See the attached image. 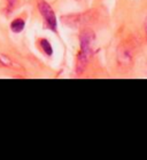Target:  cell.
<instances>
[{"label": "cell", "instance_id": "7a4b0ae2", "mask_svg": "<svg viewBox=\"0 0 147 160\" xmlns=\"http://www.w3.org/2000/svg\"><path fill=\"white\" fill-rule=\"evenodd\" d=\"M61 20L63 22V24L68 25L70 28H79L82 27L83 24L87 23L90 17H89V14H70V15H66V16H62Z\"/></svg>", "mask_w": 147, "mask_h": 160}, {"label": "cell", "instance_id": "6da1fadb", "mask_svg": "<svg viewBox=\"0 0 147 160\" xmlns=\"http://www.w3.org/2000/svg\"><path fill=\"white\" fill-rule=\"evenodd\" d=\"M38 9H39L41 16L44 17V20L46 21V24L48 29L52 31L57 30V16L54 14L52 7L44 0H40L38 2Z\"/></svg>", "mask_w": 147, "mask_h": 160}, {"label": "cell", "instance_id": "3957f363", "mask_svg": "<svg viewBox=\"0 0 147 160\" xmlns=\"http://www.w3.org/2000/svg\"><path fill=\"white\" fill-rule=\"evenodd\" d=\"M94 34L90 30H84L79 36V42H80V50L89 55L92 56V42H93Z\"/></svg>", "mask_w": 147, "mask_h": 160}, {"label": "cell", "instance_id": "52a82bcc", "mask_svg": "<svg viewBox=\"0 0 147 160\" xmlns=\"http://www.w3.org/2000/svg\"><path fill=\"white\" fill-rule=\"evenodd\" d=\"M6 1L8 2V6L9 7H14L17 2V0H6Z\"/></svg>", "mask_w": 147, "mask_h": 160}, {"label": "cell", "instance_id": "8992f818", "mask_svg": "<svg viewBox=\"0 0 147 160\" xmlns=\"http://www.w3.org/2000/svg\"><path fill=\"white\" fill-rule=\"evenodd\" d=\"M40 47L43 48V50L45 52L46 55L52 56V54H53V48H52V46H51V43L48 40H46V39L40 40Z\"/></svg>", "mask_w": 147, "mask_h": 160}, {"label": "cell", "instance_id": "277c9868", "mask_svg": "<svg viewBox=\"0 0 147 160\" xmlns=\"http://www.w3.org/2000/svg\"><path fill=\"white\" fill-rule=\"evenodd\" d=\"M89 60H90V56L86 55V54L79 50V53L77 54V58H76V73L78 76L83 74V72L86 69V65L89 63Z\"/></svg>", "mask_w": 147, "mask_h": 160}, {"label": "cell", "instance_id": "5b68a950", "mask_svg": "<svg viewBox=\"0 0 147 160\" xmlns=\"http://www.w3.org/2000/svg\"><path fill=\"white\" fill-rule=\"evenodd\" d=\"M24 27H25V23H24V21L22 18H15L10 23V30L13 31L14 33H20V32H22Z\"/></svg>", "mask_w": 147, "mask_h": 160}]
</instances>
